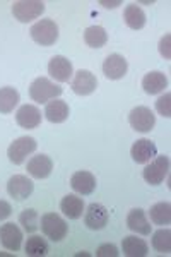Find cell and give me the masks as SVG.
<instances>
[{
  "mask_svg": "<svg viewBox=\"0 0 171 257\" xmlns=\"http://www.w3.org/2000/svg\"><path fill=\"white\" fill-rule=\"evenodd\" d=\"M169 41H171V35H164L159 41V53L164 57L166 60L171 57V52H169Z\"/></svg>",
  "mask_w": 171,
  "mask_h": 257,
  "instance_id": "obj_32",
  "label": "cell"
},
{
  "mask_svg": "<svg viewBox=\"0 0 171 257\" xmlns=\"http://www.w3.org/2000/svg\"><path fill=\"white\" fill-rule=\"evenodd\" d=\"M23 231L18 225L14 223H6V225L0 226V243L11 252L21 250L23 245Z\"/></svg>",
  "mask_w": 171,
  "mask_h": 257,
  "instance_id": "obj_13",
  "label": "cell"
},
{
  "mask_svg": "<svg viewBox=\"0 0 171 257\" xmlns=\"http://www.w3.org/2000/svg\"><path fill=\"white\" fill-rule=\"evenodd\" d=\"M40 226L41 231L45 233V237L50 238L52 242H60L67 237L69 233V225L65 223V219L57 213H45L40 218Z\"/></svg>",
  "mask_w": 171,
  "mask_h": 257,
  "instance_id": "obj_1",
  "label": "cell"
},
{
  "mask_svg": "<svg viewBox=\"0 0 171 257\" xmlns=\"http://www.w3.org/2000/svg\"><path fill=\"white\" fill-rule=\"evenodd\" d=\"M123 21L130 30H142L145 26V12L137 4H130L123 11Z\"/></svg>",
  "mask_w": 171,
  "mask_h": 257,
  "instance_id": "obj_23",
  "label": "cell"
},
{
  "mask_svg": "<svg viewBox=\"0 0 171 257\" xmlns=\"http://www.w3.org/2000/svg\"><path fill=\"white\" fill-rule=\"evenodd\" d=\"M108 219H110V213L103 204L99 202H93V204L87 206L86 214H84V223L89 230H103L108 225Z\"/></svg>",
  "mask_w": 171,
  "mask_h": 257,
  "instance_id": "obj_9",
  "label": "cell"
},
{
  "mask_svg": "<svg viewBox=\"0 0 171 257\" xmlns=\"http://www.w3.org/2000/svg\"><path fill=\"white\" fill-rule=\"evenodd\" d=\"M29 33H31V38L41 47H52L58 40V26L53 19L38 21V23L31 26Z\"/></svg>",
  "mask_w": 171,
  "mask_h": 257,
  "instance_id": "obj_3",
  "label": "cell"
},
{
  "mask_svg": "<svg viewBox=\"0 0 171 257\" xmlns=\"http://www.w3.org/2000/svg\"><path fill=\"white\" fill-rule=\"evenodd\" d=\"M48 74L57 82H69L74 76L72 62L64 55H55L48 64Z\"/></svg>",
  "mask_w": 171,
  "mask_h": 257,
  "instance_id": "obj_12",
  "label": "cell"
},
{
  "mask_svg": "<svg viewBox=\"0 0 171 257\" xmlns=\"http://www.w3.org/2000/svg\"><path fill=\"white\" fill-rule=\"evenodd\" d=\"M127 226L130 228L132 231L139 235H149L151 233V223H149L147 216H145L144 209L135 208L128 213L127 216Z\"/></svg>",
  "mask_w": 171,
  "mask_h": 257,
  "instance_id": "obj_20",
  "label": "cell"
},
{
  "mask_svg": "<svg viewBox=\"0 0 171 257\" xmlns=\"http://www.w3.org/2000/svg\"><path fill=\"white\" fill-rule=\"evenodd\" d=\"M35 190V184L31 178L26 175H14L7 182V192L11 194V197H14L16 201H24L33 194Z\"/></svg>",
  "mask_w": 171,
  "mask_h": 257,
  "instance_id": "obj_10",
  "label": "cell"
},
{
  "mask_svg": "<svg viewBox=\"0 0 171 257\" xmlns=\"http://www.w3.org/2000/svg\"><path fill=\"white\" fill-rule=\"evenodd\" d=\"M120 252H118V247L115 245V243H105V245H101L96 250V255L98 257H116Z\"/></svg>",
  "mask_w": 171,
  "mask_h": 257,
  "instance_id": "obj_31",
  "label": "cell"
},
{
  "mask_svg": "<svg viewBox=\"0 0 171 257\" xmlns=\"http://www.w3.org/2000/svg\"><path fill=\"white\" fill-rule=\"evenodd\" d=\"M152 247L161 254H169L171 250V230L169 228H161V230L152 233Z\"/></svg>",
  "mask_w": 171,
  "mask_h": 257,
  "instance_id": "obj_28",
  "label": "cell"
},
{
  "mask_svg": "<svg viewBox=\"0 0 171 257\" xmlns=\"http://www.w3.org/2000/svg\"><path fill=\"white\" fill-rule=\"evenodd\" d=\"M19 223L23 225L26 233H35L40 228V216L35 209H24L19 214Z\"/></svg>",
  "mask_w": 171,
  "mask_h": 257,
  "instance_id": "obj_29",
  "label": "cell"
},
{
  "mask_svg": "<svg viewBox=\"0 0 171 257\" xmlns=\"http://www.w3.org/2000/svg\"><path fill=\"white\" fill-rule=\"evenodd\" d=\"M53 161L48 158L47 155H36L28 161V173L33 178H47L52 175Z\"/></svg>",
  "mask_w": 171,
  "mask_h": 257,
  "instance_id": "obj_17",
  "label": "cell"
},
{
  "mask_svg": "<svg viewBox=\"0 0 171 257\" xmlns=\"http://www.w3.org/2000/svg\"><path fill=\"white\" fill-rule=\"evenodd\" d=\"M84 41L91 48H103L108 41V35L103 26H89L84 31Z\"/></svg>",
  "mask_w": 171,
  "mask_h": 257,
  "instance_id": "obj_25",
  "label": "cell"
},
{
  "mask_svg": "<svg viewBox=\"0 0 171 257\" xmlns=\"http://www.w3.org/2000/svg\"><path fill=\"white\" fill-rule=\"evenodd\" d=\"M69 105L64 101V99H52V101L47 103V106H45V117H47L48 122L52 123H62L65 122L67 118H69Z\"/></svg>",
  "mask_w": 171,
  "mask_h": 257,
  "instance_id": "obj_18",
  "label": "cell"
},
{
  "mask_svg": "<svg viewBox=\"0 0 171 257\" xmlns=\"http://www.w3.org/2000/svg\"><path fill=\"white\" fill-rule=\"evenodd\" d=\"M62 93H64V89L53 81H50L48 77H38L29 86V96L36 103H48L58 98Z\"/></svg>",
  "mask_w": 171,
  "mask_h": 257,
  "instance_id": "obj_2",
  "label": "cell"
},
{
  "mask_svg": "<svg viewBox=\"0 0 171 257\" xmlns=\"http://www.w3.org/2000/svg\"><path fill=\"white\" fill-rule=\"evenodd\" d=\"M149 216L154 225H169L171 221V204L169 202H157L151 206Z\"/></svg>",
  "mask_w": 171,
  "mask_h": 257,
  "instance_id": "obj_26",
  "label": "cell"
},
{
  "mask_svg": "<svg viewBox=\"0 0 171 257\" xmlns=\"http://www.w3.org/2000/svg\"><path fill=\"white\" fill-rule=\"evenodd\" d=\"M128 123L137 132H149L156 125V115L147 106H135L128 113Z\"/></svg>",
  "mask_w": 171,
  "mask_h": 257,
  "instance_id": "obj_7",
  "label": "cell"
},
{
  "mask_svg": "<svg viewBox=\"0 0 171 257\" xmlns=\"http://www.w3.org/2000/svg\"><path fill=\"white\" fill-rule=\"evenodd\" d=\"M130 156L135 163L147 165L149 161L157 156V148L151 139H139L133 143V146L130 149Z\"/></svg>",
  "mask_w": 171,
  "mask_h": 257,
  "instance_id": "obj_14",
  "label": "cell"
},
{
  "mask_svg": "<svg viewBox=\"0 0 171 257\" xmlns=\"http://www.w3.org/2000/svg\"><path fill=\"white\" fill-rule=\"evenodd\" d=\"M142 88L147 94H159L168 88V77L159 70L147 72L142 79Z\"/></svg>",
  "mask_w": 171,
  "mask_h": 257,
  "instance_id": "obj_19",
  "label": "cell"
},
{
  "mask_svg": "<svg viewBox=\"0 0 171 257\" xmlns=\"http://www.w3.org/2000/svg\"><path fill=\"white\" fill-rule=\"evenodd\" d=\"M60 211L69 219H79L84 213V201L76 194H69L60 201Z\"/></svg>",
  "mask_w": 171,
  "mask_h": 257,
  "instance_id": "obj_21",
  "label": "cell"
},
{
  "mask_svg": "<svg viewBox=\"0 0 171 257\" xmlns=\"http://www.w3.org/2000/svg\"><path fill=\"white\" fill-rule=\"evenodd\" d=\"M38 148V143H36L35 138H29V136H24V138L16 139L14 143L11 144L9 149H7V156L14 165H23L29 155L36 151Z\"/></svg>",
  "mask_w": 171,
  "mask_h": 257,
  "instance_id": "obj_6",
  "label": "cell"
},
{
  "mask_svg": "<svg viewBox=\"0 0 171 257\" xmlns=\"http://www.w3.org/2000/svg\"><path fill=\"white\" fill-rule=\"evenodd\" d=\"M45 12V2L41 0H18L12 4V14L19 23H31Z\"/></svg>",
  "mask_w": 171,
  "mask_h": 257,
  "instance_id": "obj_4",
  "label": "cell"
},
{
  "mask_svg": "<svg viewBox=\"0 0 171 257\" xmlns=\"http://www.w3.org/2000/svg\"><path fill=\"white\" fill-rule=\"evenodd\" d=\"M41 120H43V115H41L38 106H35V105H23L18 110V113H16V122L23 128L40 127Z\"/></svg>",
  "mask_w": 171,
  "mask_h": 257,
  "instance_id": "obj_15",
  "label": "cell"
},
{
  "mask_svg": "<svg viewBox=\"0 0 171 257\" xmlns=\"http://www.w3.org/2000/svg\"><path fill=\"white\" fill-rule=\"evenodd\" d=\"M156 111L159 115H162L164 118H169L171 117V94L169 93H164L162 96L157 98V101H156Z\"/></svg>",
  "mask_w": 171,
  "mask_h": 257,
  "instance_id": "obj_30",
  "label": "cell"
},
{
  "mask_svg": "<svg viewBox=\"0 0 171 257\" xmlns=\"http://www.w3.org/2000/svg\"><path fill=\"white\" fill-rule=\"evenodd\" d=\"M48 250H50L48 242L45 238H41L40 235H33V237H29L26 245H24V252H26V255H31V257L47 255Z\"/></svg>",
  "mask_w": 171,
  "mask_h": 257,
  "instance_id": "obj_27",
  "label": "cell"
},
{
  "mask_svg": "<svg viewBox=\"0 0 171 257\" xmlns=\"http://www.w3.org/2000/svg\"><path fill=\"white\" fill-rule=\"evenodd\" d=\"M168 173H169V156L162 155V156H156V158L151 160L147 165H145L142 177L147 184L159 185L164 182V178L168 177Z\"/></svg>",
  "mask_w": 171,
  "mask_h": 257,
  "instance_id": "obj_5",
  "label": "cell"
},
{
  "mask_svg": "<svg viewBox=\"0 0 171 257\" xmlns=\"http://www.w3.org/2000/svg\"><path fill=\"white\" fill-rule=\"evenodd\" d=\"M128 70V62L123 55L120 53H111V55L106 57L105 64H103V74L111 81H118L125 77Z\"/></svg>",
  "mask_w": 171,
  "mask_h": 257,
  "instance_id": "obj_11",
  "label": "cell"
},
{
  "mask_svg": "<svg viewBox=\"0 0 171 257\" xmlns=\"http://www.w3.org/2000/svg\"><path fill=\"white\" fill-rule=\"evenodd\" d=\"M122 250L128 257H144L149 254V245L144 238H137L130 235L122 240Z\"/></svg>",
  "mask_w": 171,
  "mask_h": 257,
  "instance_id": "obj_22",
  "label": "cell"
},
{
  "mask_svg": "<svg viewBox=\"0 0 171 257\" xmlns=\"http://www.w3.org/2000/svg\"><path fill=\"white\" fill-rule=\"evenodd\" d=\"M21 96L19 91L6 86V88H0V113H12L16 106L19 105Z\"/></svg>",
  "mask_w": 171,
  "mask_h": 257,
  "instance_id": "obj_24",
  "label": "cell"
},
{
  "mask_svg": "<svg viewBox=\"0 0 171 257\" xmlns=\"http://www.w3.org/2000/svg\"><path fill=\"white\" fill-rule=\"evenodd\" d=\"M70 185L81 196H91L96 190V177L91 172L81 170L70 177Z\"/></svg>",
  "mask_w": 171,
  "mask_h": 257,
  "instance_id": "obj_16",
  "label": "cell"
},
{
  "mask_svg": "<svg viewBox=\"0 0 171 257\" xmlns=\"http://www.w3.org/2000/svg\"><path fill=\"white\" fill-rule=\"evenodd\" d=\"M70 88L79 96H87V94H93L96 88H98V79L91 70L81 69L74 74V79L70 82Z\"/></svg>",
  "mask_w": 171,
  "mask_h": 257,
  "instance_id": "obj_8",
  "label": "cell"
},
{
  "mask_svg": "<svg viewBox=\"0 0 171 257\" xmlns=\"http://www.w3.org/2000/svg\"><path fill=\"white\" fill-rule=\"evenodd\" d=\"M101 4L106 7V9H113V7L120 6V2H101Z\"/></svg>",
  "mask_w": 171,
  "mask_h": 257,
  "instance_id": "obj_34",
  "label": "cell"
},
{
  "mask_svg": "<svg viewBox=\"0 0 171 257\" xmlns=\"http://www.w3.org/2000/svg\"><path fill=\"white\" fill-rule=\"evenodd\" d=\"M12 214V208L11 204L7 201H2L0 199V221H4V219H7Z\"/></svg>",
  "mask_w": 171,
  "mask_h": 257,
  "instance_id": "obj_33",
  "label": "cell"
}]
</instances>
